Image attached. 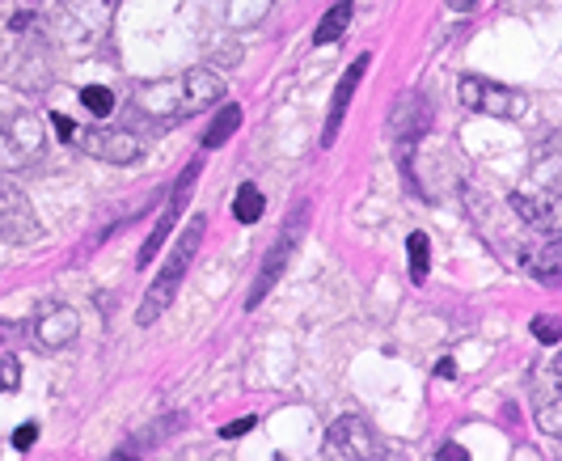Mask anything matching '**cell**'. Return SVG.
Masks as SVG:
<instances>
[{"instance_id":"1","label":"cell","mask_w":562,"mask_h":461,"mask_svg":"<svg viewBox=\"0 0 562 461\" xmlns=\"http://www.w3.org/2000/svg\"><path fill=\"white\" fill-rule=\"evenodd\" d=\"M203 233H207V221H203V216H191V225L182 229V237H178L173 250H169V259L161 262L157 280L144 292L140 310H136V322H140V326H153V322L169 310V301L178 296L187 271H191V262H195V255H199V246H203Z\"/></svg>"},{"instance_id":"2","label":"cell","mask_w":562,"mask_h":461,"mask_svg":"<svg viewBox=\"0 0 562 461\" xmlns=\"http://www.w3.org/2000/svg\"><path fill=\"white\" fill-rule=\"evenodd\" d=\"M457 98H461V106L474 111V115L512 119V123L529 115V98H525L520 89H507V86H499V81L474 77V72H465V77L457 81Z\"/></svg>"},{"instance_id":"3","label":"cell","mask_w":562,"mask_h":461,"mask_svg":"<svg viewBox=\"0 0 562 461\" xmlns=\"http://www.w3.org/2000/svg\"><path fill=\"white\" fill-rule=\"evenodd\" d=\"M305 221H310V207H305V203L283 221V233L276 237V246L267 250V259H262L258 276H254L250 296H246V310H258V305L271 296V289L283 280V267H288V259H292V250L301 246V237H305Z\"/></svg>"},{"instance_id":"4","label":"cell","mask_w":562,"mask_h":461,"mask_svg":"<svg viewBox=\"0 0 562 461\" xmlns=\"http://www.w3.org/2000/svg\"><path fill=\"white\" fill-rule=\"evenodd\" d=\"M0 237L9 246H30V241L43 237V225H38V212H34L30 195L9 178H0Z\"/></svg>"},{"instance_id":"5","label":"cell","mask_w":562,"mask_h":461,"mask_svg":"<svg viewBox=\"0 0 562 461\" xmlns=\"http://www.w3.org/2000/svg\"><path fill=\"white\" fill-rule=\"evenodd\" d=\"M326 449L335 453V458H347V461H376L385 458V440L376 436V428L360 419V415H342L335 419V428L326 436Z\"/></svg>"},{"instance_id":"6","label":"cell","mask_w":562,"mask_h":461,"mask_svg":"<svg viewBox=\"0 0 562 461\" xmlns=\"http://www.w3.org/2000/svg\"><path fill=\"white\" fill-rule=\"evenodd\" d=\"M512 207H516V216H520L529 229L546 233V237H559L562 233V195L525 187V191L512 195Z\"/></svg>"},{"instance_id":"7","label":"cell","mask_w":562,"mask_h":461,"mask_svg":"<svg viewBox=\"0 0 562 461\" xmlns=\"http://www.w3.org/2000/svg\"><path fill=\"white\" fill-rule=\"evenodd\" d=\"M136 106L148 119H187L191 115V98H187V81L169 77V81H148L136 93Z\"/></svg>"},{"instance_id":"8","label":"cell","mask_w":562,"mask_h":461,"mask_svg":"<svg viewBox=\"0 0 562 461\" xmlns=\"http://www.w3.org/2000/svg\"><path fill=\"white\" fill-rule=\"evenodd\" d=\"M77 140H81V148L89 157L111 161V166H127V161L140 157V140L132 132H123V127H93V132H85Z\"/></svg>"},{"instance_id":"9","label":"cell","mask_w":562,"mask_h":461,"mask_svg":"<svg viewBox=\"0 0 562 461\" xmlns=\"http://www.w3.org/2000/svg\"><path fill=\"white\" fill-rule=\"evenodd\" d=\"M81 335V314L72 305H52L43 310L38 322H34V344L43 351H59V347H72Z\"/></svg>"},{"instance_id":"10","label":"cell","mask_w":562,"mask_h":461,"mask_svg":"<svg viewBox=\"0 0 562 461\" xmlns=\"http://www.w3.org/2000/svg\"><path fill=\"white\" fill-rule=\"evenodd\" d=\"M0 140L4 148L13 153V161H34L43 145H47V136H43V123L26 111H18V115H4L0 119Z\"/></svg>"},{"instance_id":"11","label":"cell","mask_w":562,"mask_h":461,"mask_svg":"<svg viewBox=\"0 0 562 461\" xmlns=\"http://www.w3.org/2000/svg\"><path fill=\"white\" fill-rule=\"evenodd\" d=\"M529 187L550 191V195H562V132H550V136L533 148V161H529Z\"/></svg>"},{"instance_id":"12","label":"cell","mask_w":562,"mask_h":461,"mask_svg":"<svg viewBox=\"0 0 562 461\" xmlns=\"http://www.w3.org/2000/svg\"><path fill=\"white\" fill-rule=\"evenodd\" d=\"M390 127H394V140H402V148L411 153V145L431 127V102L423 93H406L390 115Z\"/></svg>"},{"instance_id":"13","label":"cell","mask_w":562,"mask_h":461,"mask_svg":"<svg viewBox=\"0 0 562 461\" xmlns=\"http://www.w3.org/2000/svg\"><path fill=\"white\" fill-rule=\"evenodd\" d=\"M4 72V81H13V86L22 89H43L47 86V56H43V43H22V52H13V59L0 68Z\"/></svg>"},{"instance_id":"14","label":"cell","mask_w":562,"mask_h":461,"mask_svg":"<svg viewBox=\"0 0 562 461\" xmlns=\"http://www.w3.org/2000/svg\"><path fill=\"white\" fill-rule=\"evenodd\" d=\"M368 64L372 59L360 56L347 72H342V81L335 86V102H330V119H326V136H322V145H335V136H338V123H342V115H347V106H351V98H356V86L364 81V72H368Z\"/></svg>"},{"instance_id":"15","label":"cell","mask_w":562,"mask_h":461,"mask_svg":"<svg viewBox=\"0 0 562 461\" xmlns=\"http://www.w3.org/2000/svg\"><path fill=\"white\" fill-rule=\"evenodd\" d=\"M182 81H187V98H191V115L216 106L225 98V81L212 68H191V72H182Z\"/></svg>"},{"instance_id":"16","label":"cell","mask_w":562,"mask_h":461,"mask_svg":"<svg viewBox=\"0 0 562 461\" xmlns=\"http://www.w3.org/2000/svg\"><path fill=\"white\" fill-rule=\"evenodd\" d=\"M550 381H554V376H550ZM533 415H537V428H541L546 436H562V381L546 385V390H537Z\"/></svg>"},{"instance_id":"17","label":"cell","mask_w":562,"mask_h":461,"mask_svg":"<svg viewBox=\"0 0 562 461\" xmlns=\"http://www.w3.org/2000/svg\"><path fill=\"white\" fill-rule=\"evenodd\" d=\"M347 22H351V0H335V4L326 9V18L317 22V30H313V43H317V47L338 43V38H342V30H347Z\"/></svg>"},{"instance_id":"18","label":"cell","mask_w":562,"mask_h":461,"mask_svg":"<svg viewBox=\"0 0 562 461\" xmlns=\"http://www.w3.org/2000/svg\"><path fill=\"white\" fill-rule=\"evenodd\" d=\"M525 267L533 271L541 284H562V255L550 246V250H533V255H525Z\"/></svg>"},{"instance_id":"19","label":"cell","mask_w":562,"mask_h":461,"mask_svg":"<svg viewBox=\"0 0 562 461\" xmlns=\"http://www.w3.org/2000/svg\"><path fill=\"white\" fill-rule=\"evenodd\" d=\"M237 123H241V106H237V102H228L225 111L212 119V127L203 132V148H221L228 136L237 132Z\"/></svg>"},{"instance_id":"20","label":"cell","mask_w":562,"mask_h":461,"mask_svg":"<svg viewBox=\"0 0 562 461\" xmlns=\"http://www.w3.org/2000/svg\"><path fill=\"white\" fill-rule=\"evenodd\" d=\"M267 212V200H262V191L254 187V182H246L237 195H233V216L241 221V225H258V216Z\"/></svg>"},{"instance_id":"21","label":"cell","mask_w":562,"mask_h":461,"mask_svg":"<svg viewBox=\"0 0 562 461\" xmlns=\"http://www.w3.org/2000/svg\"><path fill=\"white\" fill-rule=\"evenodd\" d=\"M406 255H411V280L423 284L427 280V267H431V241H427V233H411L406 237Z\"/></svg>"},{"instance_id":"22","label":"cell","mask_w":562,"mask_h":461,"mask_svg":"<svg viewBox=\"0 0 562 461\" xmlns=\"http://www.w3.org/2000/svg\"><path fill=\"white\" fill-rule=\"evenodd\" d=\"M81 102H85V111H89V115H98V119H106L114 111V93L106 86L81 89Z\"/></svg>"},{"instance_id":"23","label":"cell","mask_w":562,"mask_h":461,"mask_svg":"<svg viewBox=\"0 0 562 461\" xmlns=\"http://www.w3.org/2000/svg\"><path fill=\"white\" fill-rule=\"evenodd\" d=\"M533 335H537V344L554 347L562 339V322H559V317H550V314L533 317Z\"/></svg>"},{"instance_id":"24","label":"cell","mask_w":562,"mask_h":461,"mask_svg":"<svg viewBox=\"0 0 562 461\" xmlns=\"http://www.w3.org/2000/svg\"><path fill=\"white\" fill-rule=\"evenodd\" d=\"M18 385H22V364L9 356V360H0V394H9Z\"/></svg>"},{"instance_id":"25","label":"cell","mask_w":562,"mask_h":461,"mask_svg":"<svg viewBox=\"0 0 562 461\" xmlns=\"http://www.w3.org/2000/svg\"><path fill=\"white\" fill-rule=\"evenodd\" d=\"M38 440V424H22L18 432H13V449H30Z\"/></svg>"},{"instance_id":"26","label":"cell","mask_w":562,"mask_h":461,"mask_svg":"<svg viewBox=\"0 0 562 461\" xmlns=\"http://www.w3.org/2000/svg\"><path fill=\"white\" fill-rule=\"evenodd\" d=\"M254 428V415H246V419H233V424H225V428H221V436H225V440H237V436H246Z\"/></svg>"},{"instance_id":"27","label":"cell","mask_w":562,"mask_h":461,"mask_svg":"<svg viewBox=\"0 0 562 461\" xmlns=\"http://www.w3.org/2000/svg\"><path fill=\"white\" fill-rule=\"evenodd\" d=\"M52 123H56L59 140H77V127H72V119L68 115H52Z\"/></svg>"},{"instance_id":"28","label":"cell","mask_w":562,"mask_h":461,"mask_svg":"<svg viewBox=\"0 0 562 461\" xmlns=\"http://www.w3.org/2000/svg\"><path fill=\"white\" fill-rule=\"evenodd\" d=\"M537 4H546V0H504L507 13H529V9H537Z\"/></svg>"},{"instance_id":"29","label":"cell","mask_w":562,"mask_h":461,"mask_svg":"<svg viewBox=\"0 0 562 461\" xmlns=\"http://www.w3.org/2000/svg\"><path fill=\"white\" fill-rule=\"evenodd\" d=\"M440 458H445V461H465V449H461V445H445V449H440Z\"/></svg>"},{"instance_id":"30","label":"cell","mask_w":562,"mask_h":461,"mask_svg":"<svg viewBox=\"0 0 562 461\" xmlns=\"http://www.w3.org/2000/svg\"><path fill=\"white\" fill-rule=\"evenodd\" d=\"M550 376H554V381H562V356L554 360V364H550Z\"/></svg>"},{"instance_id":"31","label":"cell","mask_w":562,"mask_h":461,"mask_svg":"<svg viewBox=\"0 0 562 461\" xmlns=\"http://www.w3.org/2000/svg\"><path fill=\"white\" fill-rule=\"evenodd\" d=\"M452 9H470V4H474V0H449Z\"/></svg>"},{"instance_id":"32","label":"cell","mask_w":562,"mask_h":461,"mask_svg":"<svg viewBox=\"0 0 562 461\" xmlns=\"http://www.w3.org/2000/svg\"><path fill=\"white\" fill-rule=\"evenodd\" d=\"M554 250H559V255H562V233H559V237H554Z\"/></svg>"}]
</instances>
